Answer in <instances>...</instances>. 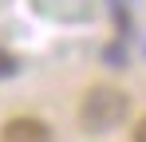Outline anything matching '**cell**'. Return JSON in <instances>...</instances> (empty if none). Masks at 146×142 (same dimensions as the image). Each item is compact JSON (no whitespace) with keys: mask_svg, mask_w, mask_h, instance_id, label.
<instances>
[{"mask_svg":"<svg viewBox=\"0 0 146 142\" xmlns=\"http://www.w3.org/2000/svg\"><path fill=\"white\" fill-rule=\"evenodd\" d=\"M126 115H130V99L122 91H115V87H91V91L83 95V103H79V122L91 134L115 130Z\"/></svg>","mask_w":146,"mask_h":142,"instance_id":"cell-1","label":"cell"},{"mask_svg":"<svg viewBox=\"0 0 146 142\" xmlns=\"http://www.w3.org/2000/svg\"><path fill=\"white\" fill-rule=\"evenodd\" d=\"M0 142H51V130H48V122L24 115V118H8L4 122Z\"/></svg>","mask_w":146,"mask_h":142,"instance_id":"cell-2","label":"cell"},{"mask_svg":"<svg viewBox=\"0 0 146 142\" xmlns=\"http://www.w3.org/2000/svg\"><path fill=\"white\" fill-rule=\"evenodd\" d=\"M16 67H20V63H16L8 51H0V79H4V75H16Z\"/></svg>","mask_w":146,"mask_h":142,"instance_id":"cell-3","label":"cell"},{"mask_svg":"<svg viewBox=\"0 0 146 142\" xmlns=\"http://www.w3.org/2000/svg\"><path fill=\"white\" fill-rule=\"evenodd\" d=\"M134 142H146V118L138 122V126H134Z\"/></svg>","mask_w":146,"mask_h":142,"instance_id":"cell-4","label":"cell"}]
</instances>
